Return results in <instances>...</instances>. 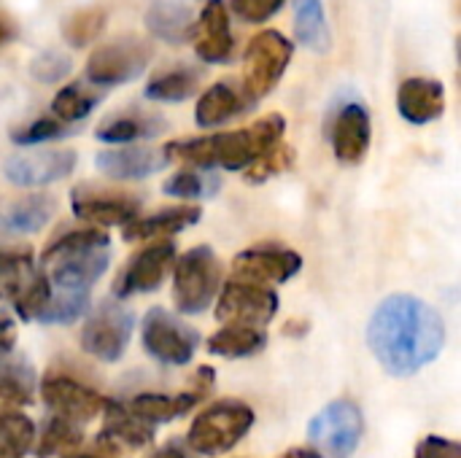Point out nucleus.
I'll return each instance as SVG.
<instances>
[{
  "instance_id": "nucleus-31",
  "label": "nucleus",
  "mask_w": 461,
  "mask_h": 458,
  "mask_svg": "<svg viewBox=\"0 0 461 458\" xmlns=\"http://www.w3.org/2000/svg\"><path fill=\"white\" fill-rule=\"evenodd\" d=\"M267 346L265 329L254 327H224L208 337V351L221 359H246Z\"/></svg>"
},
{
  "instance_id": "nucleus-50",
  "label": "nucleus",
  "mask_w": 461,
  "mask_h": 458,
  "mask_svg": "<svg viewBox=\"0 0 461 458\" xmlns=\"http://www.w3.org/2000/svg\"><path fill=\"white\" fill-rule=\"evenodd\" d=\"M5 38H11V27L0 19V40H5Z\"/></svg>"
},
{
  "instance_id": "nucleus-23",
  "label": "nucleus",
  "mask_w": 461,
  "mask_h": 458,
  "mask_svg": "<svg viewBox=\"0 0 461 458\" xmlns=\"http://www.w3.org/2000/svg\"><path fill=\"white\" fill-rule=\"evenodd\" d=\"M203 211L197 205H181V208H167L154 216H138L130 224L122 227L124 240H165L186 227H194L200 221Z\"/></svg>"
},
{
  "instance_id": "nucleus-40",
  "label": "nucleus",
  "mask_w": 461,
  "mask_h": 458,
  "mask_svg": "<svg viewBox=\"0 0 461 458\" xmlns=\"http://www.w3.org/2000/svg\"><path fill=\"white\" fill-rule=\"evenodd\" d=\"M70 135V127L62 124L59 119L54 116H41L35 121H30L27 127H19L11 132V140L16 146H35V143H46V140H57V138H65Z\"/></svg>"
},
{
  "instance_id": "nucleus-14",
  "label": "nucleus",
  "mask_w": 461,
  "mask_h": 458,
  "mask_svg": "<svg viewBox=\"0 0 461 458\" xmlns=\"http://www.w3.org/2000/svg\"><path fill=\"white\" fill-rule=\"evenodd\" d=\"M70 208L78 219L100 224V227H124L140 213V200L130 192L92 189L76 186L70 192Z\"/></svg>"
},
{
  "instance_id": "nucleus-44",
  "label": "nucleus",
  "mask_w": 461,
  "mask_h": 458,
  "mask_svg": "<svg viewBox=\"0 0 461 458\" xmlns=\"http://www.w3.org/2000/svg\"><path fill=\"white\" fill-rule=\"evenodd\" d=\"M416 458H461V445L440 435H427L416 445Z\"/></svg>"
},
{
  "instance_id": "nucleus-15",
  "label": "nucleus",
  "mask_w": 461,
  "mask_h": 458,
  "mask_svg": "<svg viewBox=\"0 0 461 458\" xmlns=\"http://www.w3.org/2000/svg\"><path fill=\"white\" fill-rule=\"evenodd\" d=\"M176 246L170 240L165 243H154L149 248H143L138 256L130 259V265L122 270V275L113 283V294L119 300L124 297H135V294H149L157 292L159 283L165 281V275L173 270L176 265Z\"/></svg>"
},
{
  "instance_id": "nucleus-19",
  "label": "nucleus",
  "mask_w": 461,
  "mask_h": 458,
  "mask_svg": "<svg viewBox=\"0 0 461 458\" xmlns=\"http://www.w3.org/2000/svg\"><path fill=\"white\" fill-rule=\"evenodd\" d=\"M192 43H194L197 57L208 65H221V62L232 59L235 38H232L230 13H227L224 0H208L203 5V13L194 19Z\"/></svg>"
},
{
  "instance_id": "nucleus-35",
  "label": "nucleus",
  "mask_w": 461,
  "mask_h": 458,
  "mask_svg": "<svg viewBox=\"0 0 461 458\" xmlns=\"http://www.w3.org/2000/svg\"><path fill=\"white\" fill-rule=\"evenodd\" d=\"M100 103V94L89 92L84 84H68L62 86L54 100H51V113L54 119H59L62 124H73V121H81L86 119Z\"/></svg>"
},
{
  "instance_id": "nucleus-38",
  "label": "nucleus",
  "mask_w": 461,
  "mask_h": 458,
  "mask_svg": "<svg viewBox=\"0 0 461 458\" xmlns=\"http://www.w3.org/2000/svg\"><path fill=\"white\" fill-rule=\"evenodd\" d=\"M105 27V13L97 8H86V11H76L62 22V35L70 46H86L92 43Z\"/></svg>"
},
{
  "instance_id": "nucleus-2",
  "label": "nucleus",
  "mask_w": 461,
  "mask_h": 458,
  "mask_svg": "<svg viewBox=\"0 0 461 458\" xmlns=\"http://www.w3.org/2000/svg\"><path fill=\"white\" fill-rule=\"evenodd\" d=\"M286 130V121L281 113H270L259 121H254L246 130H232V132H216L205 138H186V140H173L162 151L167 162H186L200 170H246L254 165L265 151L281 143Z\"/></svg>"
},
{
  "instance_id": "nucleus-9",
  "label": "nucleus",
  "mask_w": 461,
  "mask_h": 458,
  "mask_svg": "<svg viewBox=\"0 0 461 458\" xmlns=\"http://www.w3.org/2000/svg\"><path fill=\"white\" fill-rule=\"evenodd\" d=\"M132 329L135 316L122 302H100L81 329V348L89 356L113 364L124 356Z\"/></svg>"
},
{
  "instance_id": "nucleus-4",
  "label": "nucleus",
  "mask_w": 461,
  "mask_h": 458,
  "mask_svg": "<svg viewBox=\"0 0 461 458\" xmlns=\"http://www.w3.org/2000/svg\"><path fill=\"white\" fill-rule=\"evenodd\" d=\"M254 427V410L240 400H221L203 410L189 435L186 445L200 456H219L232 451Z\"/></svg>"
},
{
  "instance_id": "nucleus-36",
  "label": "nucleus",
  "mask_w": 461,
  "mask_h": 458,
  "mask_svg": "<svg viewBox=\"0 0 461 458\" xmlns=\"http://www.w3.org/2000/svg\"><path fill=\"white\" fill-rule=\"evenodd\" d=\"M32 281V256L24 251L0 254V305L14 302Z\"/></svg>"
},
{
  "instance_id": "nucleus-30",
  "label": "nucleus",
  "mask_w": 461,
  "mask_h": 458,
  "mask_svg": "<svg viewBox=\"0 0 461 458\" xmlns=\"http://www.w3.org/2000/svg\"><path fill=\"white\" fill-rule=\"evenodd\" d=\"M200 86V73L186 65H173L159 70L146 84V97L157 103H184L189 100Z\"/></svg>"
},
{
  "instance_id": "nucleus-11",
  "label": "nucleus",
  "mask_w": 461,
  "mask_h": 458,
  "mask_svg": "<svg viewBox=\"0 0 461 458\" xmlns=\"http://www.w3.org/2000/svg\"><path fill=\"white\" fill-rule=\"evenodd\" d=\"M276 313H278V294L270 286H259L238 278L224 283L216 305V319L224 327L262 329L276 319Z\"/></svg>"
},
{
  "instance_id": "nucleus-34",
  "label": "nucleus",
  "mask_w": 461,
  "mask_h": 458,
  "mask_svg": "<svg viewBox=\"0 0 461 458\" xmlns=\"http://www.w3.org/2000/svg\"><path fill=\"white\" fill-rule=\"evenodd\" d=\"M35 443V424L24 413L0 410V458H24Z\"/></svg>"
},
{
  "instance_id": "nucleus-17",
  "label": "nucleus",
  "mask_w": 461,
  "mask_h": 458,
  "mask_svg": "<svg viewBox=\"0 0 461 458\" xmlns=\"http://www.w3.org/2000/svg\"><path fill=\"white\" fill-rule=\"evenodd\" d=\"M232 270L238 281L249 283H286L303 270V256L292 248H278V246H259L238 254L232 259Z\"/></svg>"
},
{
  "instance_id": "nucleus-12",
  "label": "nucleus",
  "mask_w": 461,
  "mask_h": 458,
  "mask_svg": "<svg viewBox=\"0 0 461 458\" xmlns=\"http://www.w3.org/2000/svg\"><path fill=\"white\" fill-rule=\"evenodd\" d=\"M41 400L57 418H65V421H70L76 427L95 421L108 405V400L100 391H95V389H89L81 381L68 378V375L43 378Z\"/></svg>"
},
{
  "instance_id": "nucleus-25",
  "label": "nucleus",
  "mask_w": 461,
  "mask_h": 458,
  "mask_svg": "<svg viewBox=\"0 0 461 458\" xmlns=\"http://www.w3.org/2000/svg\"><path fill=\"white\" fill-rule=\"evenodd\" d=\"M146 27L159 40L170 46H181L192 40L194 13L189 5H181L178 0H154L146 11Z\"/></svg>"
},
{
  "instance_id": "nucleus-27",
  "label": "nucleus",
  "mask_w": 461,
  "mask_h": 458,
  "mask_svg": "<svg viewBox=\"0 0 461 458\" xmlns=\"http://www.w3.org/2000/svg\"><path fill=\"white\" fill-rule=\"evenodd\" d=\"M292 5H294L297 40L316 54H327L332 49V35H330V24H327L324 3L321 0H292Z\"/></svg>"
},
{
  "instance_id": "nucleus-8",
  "label": "nucleus",
  "mask_w": 461,
  "mask_h": 458,
  "mask_svg": "<svg viewBox=\"0 0 461 458\" xmlns=\"http://www.w3.org/2000/svg\"><path fill=\"white\" fill-rule=\"evenodd\" d=\"M140 343L151 359L167 367H184L200 348V335L162 308H151L140 324Z\"/></svg>"
},
{
  "instance_id": "nucleus-29",
  "label": "nucleus",
  "mask_w": 461,
  "mask_h": 458,
  "mask_svg": "<svg viewBox=\"0 0 461 458\" xmlns=\"http://www.w3.org/2000/svg\"><path fill=\"white\" fill-rule=\"evenodd\" d=\"M165 130V121L157 116H143V113H124V116H111L105 119L97 130L95 138L103 143H135L154 138Z\"/></svg>"
},
{
  "instance_id": "nucleus-13",
  "label": "nucleus",
  "mask_w": 461,
  "mask_h": 458,
  "mask_svg": "<svg viewBox=\"0 0 461 458\" xmlns=\"http://www.w3.org/2000/svg\"><path fill=\"white\" fill-rule=\"evenodd\" d=\"M211 389H213V370L211 367H200L189 391H181L176 397H167V394H138L127 405V410L135 418H140L143 424H149V427L170 424V421L186 416L192 408H197L208 397Z\"/></svg>"
},
{
  "instance_id": "nucleus-10",
  "label": "nucleus",
  "mask_w": 461,
  "mask_h": 458,
  "mask_svg": "<svg viewBox=\"0 0 461 458\" xmlns=\"http://www.w3.org/2000/svg\"><path fill=\"white\" fill-rule=\"evenodd\" d=\"M151 49L138 38H119L97 46L86 59V81L95 86L130 84L149 67Z\"/></svg>"
},
{
  "instance_id": "nucleus-21",
  "label": "nucleus",
  "mask_w": 461,
  "mask_h": 458,
  "mask_svg": "<svg viewBox=\"0 0 461 458\" xmlns=\"http://www.w3.org/2000/svg\"><path fill=\"white\" fill-rule=\"evenodd\" d=\"M397 111L408 124H429L446 113V86L424 76L405 78L397 89Z\"/></svg>"
},
{
  "instance_id": "nucleus-41",
  "label": "nucleus",
  "mask_w": 461,
  "mask_h": 458,
  "mask_svg": "<svg viewBox=\"0 0 461 458\" xmlns=\"http://www.w3.org/2000/svg\"><path fill=\"white\" fill-rule=\"evenodd\" d=\"M49 294H51V286H49L46 275L43 273L32 275V281L24 286V292L14 300L19 319L22 321H38V316L43 313V308L49 302Z\"/></svg>"
},
{
  "instance_id": "nucleus-33",
  "label": "nucleus",
  "mask_w": 461,
  "mask_h": 458,
  "mask_svg": "<svg viewBox=\"0 0 461 458\" xmlns=\"http://www.w3.org/2000/svg\"><path fill=\"white\" fill-rule=\"evenodd\" d=\"M84 443V432L81 427L65 421V418H57L51 416L41 435H38V448H35V456L38 458H51V456H70V454H78Z\"/></svg>"
},
{
  "instance_id": "nucleus-6",
  "label": "nucleus",
  "mask_w": 461,
  "mask_h": 458,
  "mask_svg": "<svg viewBox=\"0 0 461 458\" xmlns=\"http://www.w3.org/2000/svg\"><path fill=\"white\" fill-rule=\"evenodd\" d=\"M221 286V262L208 246L186 251L173 265V300L176 308L186 316L203 313L219 294Z\"/></svg>"
},
{
  "instance_id": "nucleus-22",
  "label": "nucleus",
  "mask_w": 461,
  "mask_h": 458,
  "mask_svg": "<svg viewBox=\"0 0 461 458\" xmlns=\"http://www.w3.org/2000/svg\"><path fill=\"white\" fill-rule=\"evenodd\" d=\"M95 165L100 173L116 178V181H132V178H149L167 167V157L159 148L146 146H127V148H105L95 157Z\"/></svg>"
},
{
  "instance_id": "nucleus-18",
  "label": "nucleus",
  "mask_w": 461,
  "mask_h": 458,
  "mask_svg": "<svg viewBox=\"0 0 461 458\" xmlns=\"http://www.w3.org/2000/svg\"><path fill=\"white\" fill-rule=\"evenodd\" d=\"M76 151L54 148V151H30L16 154L3 165V173L16 186H46L68 178L76 170Z\"/></svg>"
},
{
  "instance_id": "nucleus-49",
  "label": "nucleus",
  "mask_w": 461,
  "mask_h": 458,
  "mask_svg": "<svg viewBox=\"0 0 461 458\" xmlns=\"http://www.w3.org/2000/svg\"><path fill=\"white\" fill-rule=\"evenodd\" d=\"M65 458H111V456H105V454H70V456H65Z\"/></svg>"
},
{
  "instance_id": "nucleus-1",
  "label": "nucleus",
  "mask_w": 461,
  "mask_h": 458,
  "mask_svg": "<svg viewBox=\"0 0 461 458\" xmlns=\"http://www.w3.org/2000/svg\"><path fill=\"white\" fill-rule=\"evenodd\" d=\"M367 346L389 375L411 378L443 354L446 321L429 302L392 294L370 316Z\"/></svg>"
},
{
  "instance_id": "nucleus-32",
  "label": "nucleus",
  "mask_w": 461,
  "mask_h": 458,
  "mask_svg": "<svg viewBox=\"0 0 461 458\" xmlns=\"http://www.w3.org/2000/svg\"><path fill=\"white\" fill-rule=\"evenodd\" d=\"M89 302H92V294L86 289L51 286L49 302H46L43 313L38 316V321L41 324H73L89 310Z\"/></svg>"
},
{
  "instance_id": "nucleus-26",
  "label": "nucleus",
  "mask_w": 461,
  "mask_h": 458,
  "mask_svg": "<svg viewBox=\"0 0 461 458\" xmlns=\"http://www.w3.org/2000/svg\"><path fill=\"white\" fill-rule=\"evenodd\" d=\"M35 391V373L24 356L3 354L0 356V405L5 408H24L32 402Z\"/></svg>"
},
{
  "instance_id": "nucleus-46",
  "label": "nucleus",
  "mask_w": 461,
  "mask_h": 458,
  "mask_svg": "<svg viewBox=\"0 0 461 458\" xmlns=\"http://www.w3.org/2000/svg\"><path fill=\"white\" fill-rule=\"evenodd\" d=\"M311 332V321H303V319H292L286 327H284V335L286 337H303Z\"/></svg>"
},
{
  "instance_id": "nucleus-47",
  "label": "nucleus",
  "mask_w": 461,
  "mask_h": 458,
  "mask_svg": "<svg viewBox=\"0 0 461 458\" xmlns=\"http://www.w3.org/2000/svg\"><path fill=\"white\" fill-rule=\"evenodd\" d=\"M149 458H189L186 456V451L181 448V445H176V443H170V445H165V448H159L154 456Z\"/></svg>"
},
{
  "instance_id": "nucleus-3",
  "label": "nucleus",
  "mask_w": 461,
  "mask_h": 458,
  "mask_svg": "<svg viewBox=\"0 0 461 458\" xmlns=\"http://www.w3.org/2000/svg\"><path fill=\"white\" fill-rule=\"evenodd\" d=\"M111 265V238L108 232L92 227V229H76L62 238H57L46 251L41 254V273L51 286H68V289H86L92 292V283L108 270Z\"/></svg>"
},
{
  "instance_id": "nucleus-43",
  "label": "nucleus",
  "mask_w": 461,
  "mask_h": 458,
  "mask_svg": "<svg viewBox=\"0 0 461 458\" xmlns=\"http://www.w3.org/2000/svg\"><path fill=\"white\" fill-rule=\"evenodd\" d=\"M286 0H232V11L251 24H262L284 8Z\"/></svg>"
},
{
  "instance_id": "nucleus-37",
  "label": "nucleus",
  "mask_w": 461,
  "mask_h": 458,
  "mask_svg": "<svg viewBox=\"0 0 461 458\" xmlns=\"http://www.w3.org/2000/svg\"><path fill=\"white\" fill-rule=\"evenodd\" d=\"M221 189V178L211 170H181L170 175L162 186L165 194L181 197V200H194V197H213Z\"/></svg>"
},
{
  "instance_id": "nucleus-39",
  "label": "nucleus",
  "mask_w": 461,
  "mask_h": 458,
  "mask_svg": "<svg viewBox=\"0 0 461 458\" xmlns=\"http://www.w3.org/2000/svg\"><path fill=\"white\" fill-rule=\"evenodd\" d=\"M292 165H294V148L286 146V143H278V146H273L270 151H265L254 165H249V167L243 170V173H246L243 178L251 181V184H265V181L281 175L284 170H289Z\"/></svg>"
},
{
  "instance_id": "nucleus-45",
  "label": "nucleus",
  "mask_w": 461,
  "mask_h": 458,
  "mask_svg": "<svg viewBox=\"0 0 461 458\" xmlns=\"http://www.w3.org/2000/svg\"><path fill=\"white\" fill-rule=\"evenodd\" d=\"M14 346H16V327L5 313H0V356L11 354Z\"/></svg>"
},
{
  "instance_id": "nucleus-24",
  "label": "nucleus",
  "mask_w": 461,
  "mask_h": 458,
  "mask_svg": "<svg viewBox=\"0 0 461 458\" xmlns=\"http://www.w3.org/2000/svg\"><path fill=\"white\" fill-rule=\"evenodd\" d=\"M251 103L246 100L243 89H238L235 84L230 81H219L213 86H208L200 100H197V108H194V119L200 127L211 130V127H219L235 116H240Z\"/></svg>"
},
{
  "instance_id": "nucleus-5",
  "label": "nucleus",
  "mask_w": 461,
  "mask_h": 458,
  "mask_svg": "<svg viewBox=\"0 0 461 458\" xmlns=\"http://www.w3.org/2000/svg\"><path fill=\"white\" fill-rule=\"evenodd\" d=\"M294 54V43L278 30L257 32L243 54V94L251 105L267 97L284 78Z\"/></svg>"
},
{
  "instance_id": "nucleus-16",
  "label": "nucleus",
  "mask_w": 461,
  "mask_h": 458,
  "mask_svg": "<svg viewBox=\"0 0 461 458\" xmlns=\"http://www.w3.org/2000/svg\"><path fill=\"white\" fill-rule=\"evenodd\" d=\"M370 138H373V124H370L367 105L359 100L343 103L330 124V143L335 157L343 165H359L370 151Z\"/></svg>"
},
{
  "instance_id": "nucleus-28",
  "label": "nucleus",
  "mask_w": 461,
  "mask_h": 458,
  "mask_svg": "<svg viewBox=\"0 0 461 458\" xmlns=\"http://www.w3.org/2000/svg\"><path fill=\"white\" fill-rule=\"evenodd\" d=\"M57 202L46 194H32V197H24L19 202H14L3 219H0V229L11 232V235H35L41 232L51 213H54Z\"/></svg>"
},
{
  "instance_id": "nucleus-42",
  "label": "nucleus",
  "mask_w": 461,
  "mask_h": 458,
  "mask_svg": "<svg viewBox=\"0 0 461 458\" xmlns=\"http://www.w3.org/2000/svg\"><path fill=\"white\" fill-rule=\"evenodd\" d=\"M70 70H73V62L62 51H43L30 62V73L41 84H57L65 76H70Z\"/></svg>"
},
{
  "instance_id": "nucleus-48",
  "label": "nucleus",
  "mask_w": 461,
  "mask_h": 458,
  "mask_svg": "<svg viewBox=\"0 0 461 458\" xmlns=\"http://www.w3.org/2000/svg\"><path fill=\"white\" fill-rule=\"evenodd\" d=\"M276 458H321L313 448H292V451H284Z\"/></svg>"
},
{
  "instance_id": "nucleus-20",
  "label": "nucleus",
  "mask_w": 461,
  "mask_h": 458,
  "mask_svg": "<svg viewBox=\"0 0 461 458\" xmlns=\"http://www.w3.org/2000/svg\"><path fill=\"white\" fill-rule=\"evenodd\" d=\"M103 413H105V424H103L100 437H97L100 454L119 456L122 451H140V448L151 445L154 427H149L140 418H135L124 405L108 402Z\"/></svg>"
},
{
  "instance_id": "nucleus-7",
  "label": "nucleus",
  "mask_w": 461,
  "mask_h": 458,
  "mask_svg": "<svg viewBox=\"0 0 461 458\" xmlns=\"http://www.w3.org/2000/svg\"><path fill=\"white\" fill-rule=\"evenodd\" d=\"M365 435V418L357 402L335 400L308 424L311 448L321 458H351Z\"/></svg>"
}]
</instances>
